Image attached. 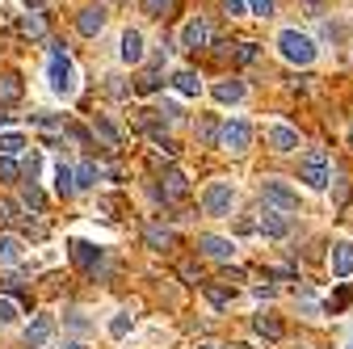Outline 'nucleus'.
Here are the masks:
<instances>
[{
  "label": "nucleus",
  "instance_id": "45",
  "mask_svg": "<svg viewBox=\"0 0 353 349\" xmlns=\"http://www.w3.org/2000/svg\"><path fill=\"white\" fill-rule=\"evenodd\" d=\"M294 349H312V345H294Z\"/></svg>",
  "mask_w": 353,
  "mask_h": 349
},
{
  "label": "nucleus",
  "instance_id": "19",
  "mask_svg": "<svg viewBox=\"0 0 353 349\" xmlns=\"http://www.w3.org/2000/svg\"><path fill=\"white\" fill-rule=\"evenodd\" d=\"M93 135H101V143H105L110 152H114V148L122 143V135H118V126H114V122H110L105 114H97V118H93Z\"/></svg>",
  "mask_w": 353,
  "mask_h": 349
},
{
  "label": "nucleus",
  "instance_id": "17",
  "mask_svg": "<svg viewBox=\"0 0 353 349\" xmlns=\"http://www.w3.org/2000/svg\"><path fill=\"white\" fill-rule=\"evenodd\" d=\"M122 59L126 63H139L143 59V34L139 30H126L122 34Z\"/></svg>",
  "mask_w": 353,
  "mask_h": 349
},
{
  "label": "nucleus",
  "instance_id": "32",
  "mask_svg": "<svg viewBox=\"0 0 353 349\" xmlns=\"http://www.w3.org/2000/svg\"><path fill=\"white\" fill-rule=\"evenodd\" d=\"M256 59V42H236V63H252Z\"/></svg>",
  "mask_w": 353,
  "mask_h": 349
},
{
  "label": "nucleus",
  "instance_id": "8",
  "mask_svg": "<svg viewBox=\"0 0 353 349\" xmlns=\"http://www.w3.org/2000/svg\"><path fill=\"white\" fill-rule=\"evenodd\" d=\"M256 228L270 236V240H282V236H290V215L278 210V206H265V210H261V219H256Z\"/></svg>",
  "mask_w": 353,
  "mask_h": 349
},
{
  "label": "nucleus",
  "instance_id": "6",
  "mask_svg": "<svg viewBox=\"0 0 353 349\" xmlns=\"http://www.w3.org/2000/svg\"><path fill=\"white\" fill-rule=\"evenodd\" d=\"M248 143H252V126L248 122H223L219 126V148H228V152H248Z\"/></svg>",
  "mask_w": 353,
  "mask_h": 349
},
{
  "label": "nucleus",
  "instance_id": "7",
  "mask_svg": "<svg viewBox=\"0 0 353 349\" xmlns=\"http://www.w3.org/2000/svg\"><path fill=\"white\" fill-rule=\"evenodd\" d=\"M72 261H76L80 270H88V274H101L105 270V252L97 244H88V240H72Z\"/></svg>",
  "mask_w": 353,
  "mask_h": 349
},
{
  "label": "nucleus",
  "instance_id": "21",
  "mask_svg": "<svg viewBox=\"0 0 353 349\" xmlns=\"http://www.w3.org/2000/svg\"><path fill=\"white\" fill-rule=\"evenodd\" d=\"M0 101H5V106H17L21 101V76H0Z\"/></svg>",
  "mask_w": 353,
  "mask_h": 349
},
{
  "label": "nucleus",
  "instance_id": "15",
  "mask_svg": "<svg viewBox=\"0 0 353 349\" xmlns=\"http://www.w3.org/2000/svg\"><path fill=\"white\" fill-rule=\"evenodd\" d=\"M270 148L274 152H294L299 148V130H290L286 122H274L270 126Z\"/></svg>",
  "mask_w": 353,
  "mask_h": 349
},
{
  "label": "nucleus",
  "instance_id": "20",
  "mask_svg": "<svg viewBox=\"0 0 353 349\" xmlns=\"http://www.w3.org/2000/svg\"><path fill=\"white\" fill-rule=\"evenodd\" d=\"M172 89L181 93V97H198L202 93V80H198V72H176L172 76Z\"/></svg>",
  "mask_w": 353,
  "mask_h": 349
},
{
  "label": "nucleus",
  "instance_id": "42",
  "mask_svg": "<svg viewBox=\"0 0 353 349\" xmlns=\"http://www.w3.org/2000/svg\"><path fill=\"white\" fill-rule=\"evenodd\" d=\"M63 349H88V345H80V341H68V345H63Z\"/></svg>",
  "mask_w": 353,
  "mask_h": 349
},
{
  "label": "nucleus",
  "instance_id": "1",
  "mask_svg": "<svg viewBox=\"0 0 353 349\" xmlns=\"http://www.w3.org/2000/svg\"><path fill=\"white\" fill-rule=\"evenodd\" d=\"M47 76H51V93H55V97H72V93H76V68H72V59H68L63 47L51 51Z\"/></svg>",
  "mask_w": 353,
  "mask_h": 349
},
{
  "label": "nucleus",
  "instance_id": "2",
  "mask_svg": "<svg viewBox=\"0 0 353 349\" xmlns=\"http://www.w3.org/2000/svg\"><path fill=\"white\" fill-rule=\"evenodd\" d=\"M278 51H282V59H286V63L307 68V63L316 59V42L307 38V34H299V30H282V34H278Z\"/></svg>",
  "mask_w": 353,
  "mask_h": 349
},
{
  "label": "nucleus",
  "instance_id": "11",
  "mask_svg": "<svg viewBox=\"0 0 353 349\" xmlns=\"http://www.w3.org/2000/svg\"><path fill=\"white\" fill-rule=\"evenodd\" d=\"M181 47H185V51H202V47H210V26H206L202 17H194V21L181 26Z\"/></svg>",
  "mask_w": 353,
  "mask_h": 349
},
{
  "label": "nucleus",
  "instance_id": "18",
  "mask_svg": "<svg viewBox=\"0 0 353 349\" xmlns=\"http://www.w3.org/2000/svg\"><path fill=\"white\" fill-rule=\"evenodd\" d=\"M214 97L223 101V106L244 101V80H219V84H214Z\"/></svg>",
  "mask_w": 353,
  "mask_h": 349
},
{
  "label": "nucleus",
  "instance_id": "13",
  "mask_svg": "<svg viewBox=\"0 0 353 349\" xmlns=\"http://www.w3.org/2000/svg\"><path fill=\"white\" fill-rule=\"evenodd\" d=\"M51 337H55V320H51V316H34V320H30V328H26V345H30V349L47 345Z\"/></svg>",
  "mask_w": 353,
  "mask_h": 349
},
{
  "label": "nucleus",
  "instance_id": "30",
  "mask_svg": "<svg viewBox=\"0 0 353 349\" xmlns=\"http://www.w3.org/2000/svg\"><path fill=\"white\" fill-rule=\"evenodd\" d=\"M130 324H135V316H130V312L114 316V320H110V337H126V332H130Z\"/></svg>",
  "mask_w": 353,
  "mask_h": 349
},
{
  "label": "nucleus",
  "instance_id": "22",
  "mask_svg": "<svg viewBox=\"0 0 353 349\" xmlns=\"http://www.w3.org/2000/svg\"><path fill=\"white\" fill-rule=\"evenodd\" d=\"M55 190H59V198H72L76 194V172L68 164H55Z\"/></svg>",
  "mask_w": 353,
  "mask_h": 349
},
{
  "label": "nucleus",
  "instance_id": "36",
  "mask_svg": "<svg viewBox=\"0 0 353 349\" xmlns=\"http://www.w3.org/2000/svg\"><path fill=\"white\" fill-rule=\"evenodd\" d=\"M248 9H252L256 17H274V9H278V5H274V0H248Z\"/></svg>",
  "mask_w": 353,
  "mask_h": 349
},
{
  "label": "nucleus",
  "instance_id": "24",
  "mask_svg": "<svg viewBox=\"0 0 353 349\" xmlns=\"http://www.w3.org/2000/svg\"><path fill=\"white\" fill-rule=\"evenodd\" d=\"M252 328H256L265 341H282V324H278L274 316H256V320H252Z\"/></svg>",
  "mask_w": 353,
  "mask_h": 349
},
{
  "label": "nucleus",
  "instance_id": "3",
  "mask_svg": "<svg viewBox=\"0 0 353 349\" xmlns=\"http://www.w3.org/2000/svg\"><path fill=\"white\" fill-rule=\"evenodd\" d=\"M299 181H307L312 190H324L332 177H328V156L320 152V148H312L303 156V164H299Z\"/></svg>",
  "mask_w": 353,
  "mask_h": 349
},
{
  "label": "nucleus",
  "instance_id": "43",
  "mask_svg": "<svg viewBox=\"0 0 353 349\" xmlns=\"http://www.w3.org/2000/svg\"><path fill=\"white\" fill-rule=\"evenodd\" d=\"M228 349H252V345H228Z\"/></svg>",
  "mask_w": 353,
  "mask_h": 349
},
{
  "label": "nucleus",
  "instance_id": "40",
  "mask_svg": "<svg viewBox=\"0 0 353 349\" xmlns=\"http://www.w3.org/2000/svg\"><path fill=\"white\" fill-rule=\"evenodd\" d=\"M5 290L9 295H21V278H5Z\"/></svg>",
  "mask_w": 353,
  "mask_h": 349
},
{
  "label": "nucleus",
  "instance_id": "25",
  "mask_svg": "<svg viewBox=\"0 0 353 349\" xmlns=\"http://www.w3.org/2000/svg\"><path fill=\"white\" fill-rule=\"evenodd\" d=\"M143 240H148V248H172V232L168 228H148Z\"/></svg>",
  "mask_w": 353,
  "mask_h": 349
},
{
  "label": "nucleus",
  "instance_id": "41",
  "mask_svg": "<svg viewBox=\"0 0 353 349\" xmlns=\"http://www.w3.org/2000/svg\"><path fill=\"white\" fill-rule=\"evenodd\" d=\"M21 5H26V9H30V13H38V9H42V5H47V0H21Z\"/></svg>",
  "mask_w": 353,
  "mask_h": 349
},
{
  "label": "nucleus",
  "instance_id": "4",
  "mask_svg": "<svg viewBox=\"0 0 353 349\" xmlns=\"http://www.w3.org/2000/svg\"><path fill=\"white\" fill-rule=\"evenodd\" d=\"M232 202H236L232 181H210V186H206V194H202V210H206V215H214V219H223V215L232 210Z\"/></svg>",
  "mask_w": 353,
  "mask_h": 349
},
{
  "label": "nucleus",
  "instance_id": "34",
  "mask_svg": "<svg viewBox=\"0 0 353 349\" xmlns=\"http://www.w3.org/2000/svg\"><path fill=\"white\" fill-rule=\"evenodd\" d=\"M17 164H13V156H0V181H17Z\"/></svg>",
  "mask_w": 353,
  "mask_h": 349
},
{
  "label": "nucleus",
  "instance_id": "39",
  "mask_svg": "<svg viewBox=\"0 0 353 349\" xmlns=\"http://www.w3.org/2000/svg\"><path fill=\"white\" fill-rule=\"evenodd\" d=\"M176 274H181V278H185V282H198V270H194V266H190V261H185V266H181V270H176Z\"/></svg>",
  "mask_w": 353,
  "mask_h": 349
},
{
  "label": "nucleus",
  "instance_id": "38",
  "mask_svg": "<svg viewBox=\"0 0 353 349\" xmlns=\"http://www.w3.org/2000/svg\"><path fill=\"white\" fill-rule=\"evenodd\" d=\"M156 89H160V76H143L139 80V93H156Z\"/></svg>",
  "mask_w": 353,
  "mask_h": 349
},
{
  "label": "nucleus",
  "instance_id": "26",
  "mask_svg": "<svg viewBox=\"0 0 353 349\" xmlns=\"http://www.w3.org/2000/svg\"><path fill=\"white\" fill-rule=\"evenodd\" d=\"M21 34H26V38H42V34H47V26H42V17H38V13H30V9H26V17H21Z\"/></svg>",
  "mask_w": 353,
  "mask_h": 349
},
{
  "label": "nucleus",
  "instance_id": "9",
  "mask_svg": "<svg viewBox=\"0 0 353 349\" xmlns=\"http://www.w3.org/2000/svg\"><path fill=\"white\" fill-rule=\"evenodd\" d=\"M105 21H110L105 5H88V9H80V13H76V30H80L84 38H97V34L105 30Z\"/></svg>",
  "mask_w": 353,
  "mask_h": 349
},
{
  "label": "nucleus",
  "instance_id": "33",
  "mask_svg": "<svg viewBox=\"0 0 353 349\" xmlns=\"http://www.w3.org/2000/svg\"><path fill=\"white\" fill-rule=\"evenodd\" d=\"M198 139H202V143H219V122H210V118H206V122L198 126Z\"/></svg>",
  "mask_w": 353,
  "mask_h": 349
},
{
  "label": "nucleus",
  "instance_id": "23",
  "mask_svg": "<svg viewBox=\"0 0 353 349\" xmlns=\"http://www.w3.org/2000/svg\"><path fill=\"white\" fill-rule=\"evenodd\" d=\"M97 177H101V168H97L93 160L80 164V168H76V190H93V186H97Z\"/></svg>",
  "mask_w": 353,
  "mask_h": 349
},
{
  "label": "nucleus",
  "instance_id": "14",
  "mask_svg": "<svg viewBox=\"0 0 353 349\" xmlns=\"http://www.w3.org/2000/svg\"><path fill=\"white\" fill-rule=\"evenodd\" d=\"M160 181H164V186L156 190V198H185V194H190V181H185V172H176V168H168Z\"/></svg>",
  "mask_w": 353,
  "mask_h": 349
},
{
  "label": "nucleus",
  "instance_id": "44",
  "mask_svg": "<svg viewBox=\"0 0 353 349\" xmlns=\"http://www.w3.org/2000/svg\"><path fill=\"white\" fill-rule=\"evenodd\" d=\"M198 349H219V345H198Z\"/></svg>",
  "mask_w": 353,
  "mask_h": 349
},
{
  "label": "nucleus",
  "instance_id": "27",
  "mask_svg": "<svg viewBox=\"0 0 353 349\" xmlns=\"http://www.w3.org/2000/svg\"><path fill=\"white\" fill-rule=\"evenodd\" d=\"M21 202H26L30 210H42V206H47V198H42V190H38L34 181H26V186H21Z\"/></svg>",
  "mask_w": 353,
  "mask_h": 349
},
{
  "label": "nucleus",
  "instance_id": "5",
  "mask_svg": "<svg viewBox=\"0 0 353 349\" xmlns=\"http://www.w3.org/2000/svg\"><path fill=\"white\" fill-rule=\"evenodd\" d=\"M261 198L270 202V206H278V210H286V215L299 210V194H294L286 181H278V177H265V181H261Z\"/></svg>",
  "mask_w": 353,
  "mask_h": 349
},
{
  "label": "nucleus",
  "instance_id": "12",
  "mask_svg": "<svg viewBox=\"0 0 353 349\" xmlns=\"http://www.w3.org/2000/svg\"><path fill=\"white\" fill-rule=\"evenodd\" d=\"M198 248H202L210 261H232V257H236V244H232V240L210 236V232H206V236H198Z\"/></svg>",
  "mask_w": 353,
  "mask_h": 349
},
{
  "label": "nucleus",
  "instance_id": "31",
  "mask_svg": "<svg viewBox=\"0 0 353 349\" xmlns=\"http://www.w3.org/2000/svg\"><path fill=\"white\" fill-rule=\"evenodd\" d=\"M21 148H26L21 135H0V156H17Z\"/></svg>",
  "mask_w": 353,
  "mask_h": 349
},
{
  "label": "nucleus",
  "instance_id": "35",
  "mask_svg": "<svg viewBox=\"0 0 353 349\" xmlns=\"http://www.w3.org/2000/svg\"><path fill=\"white\" fill-rule=\"evenodd\" d=\"M13 320H17V303L0 299V328H5V324H13Z\"/></svg>",
  "mask_w": 353,
  "mask_h": 349
},
{
  "label": "nucleus",
  "instance_id": "10",
  "mask_svg": "<svg viewBox=\"0 0 353 349\" xmlns=\"http://www.w3.org/2000/svg\"><path fill=\"white\" fill-rule=\"evenodd\" d=\"M328 270H332V278H353V240H336L332 244Z\"/></svg>",
  "mask_w": 353,
  "mask_h": 349
},
{
  "label": "nucleus",
  "instance_id": "28",
  "mask_svg": "<svg viewBox=\"0 0 353 349\" xmlns=\"http://www.w3.org/2000/svg\"><path fill=\"white\" fill-rule=\"evenodd\" d=\"M176 9V0H143V13L148 17H168Z\"/></svg>",
  "mask_w": 353,
  "mask_h": 349
},
{
  "label": "nucleus",
  "instance_id": "37",
  "mask_svg": "<svg viewBox=\"0 0 353 349\" xmlns=\"http://www.w3.org/2000/svg\"><path fill=\"white\" fill-rule=\"evenodd\" d=\"M223 9H228V13H232V17H240V13H244V9H248V0H223Z\"/></svg>",
  "mask_w": 353,
  "mask_h": 349
},
{
  "label": "nucleus",
  "instance_id": "16",
  "mask_svg": "<svg viewBox=\"0 0 353 349\" xmlns=\"http://www.w3.org/2000/svg\"><path fill=\"white\" fill-rule=\"evenodd\" d=\"M21 252H26L21 236H13V232H0V266H17V261H21Z\"/></svg>",
  "mask_w": 353,
  "mask_h": 349
},
{
  "label": "nucleus",
  "instance_id": "29",
  "mask_svg": "<svg viewBox=\"0 0 353 349\" xmlns=\"http://www.w3.org/2000/svg\"><path fill=\"white\" fill-rule=\"evenodd\" d=\"M202 295L214 303V308H228V303H232V290L228 286H202Z\"/></svg>",
  "mask_w": 353,
  "mask_h": 349
}]
</instances>
